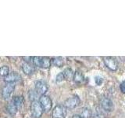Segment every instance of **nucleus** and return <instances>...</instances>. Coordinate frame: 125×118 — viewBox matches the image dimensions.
<instances>
[{
	"label": "nucleus",
	"instance_id": "f257e3e1",
	"mask_svg": "<svg viewBox=\"0 0 125 118\" xmlns=\"http://www.w3.org/2000/svg\"><path fill=\"white\" fill-rule=\"evenodd\" d=\"M32 64L40 68L48 69L51 65V59L49 57H32Z\"/></svg>",
	"mask_w": 125,
	"mask_h": 118
},
{
	"label": "nucleus",
	"instance_id": "f03ea898",
	"mask_svg": "<svg viewBox=\"0 0 125 118\" xmlns=\"http://www.w3.org/2000/svg\"><path fill=\"white\" fill-rule=\"evenodd\" d=\"M31 112L32 116L35 118H39L42 116L44 110L42 108V106L38 101H33L31 104Z\"/></svg>",
	"mask_w": 125,
	"mask_h": 118
},
{
	"label": "nucleus",
	"instance_id": "7ed1b4c3",
	"mask_svg": "<svg viewBox=\"0 0 125 118\" xmlns=\"http://www.w3.org/2000/svg\"><path fill=\"white\" fill-rule=\"evenodd\" d=\"M39 103H40L42 108L43 110L45 112H49L50 111L52 108V99L47 95H42L39 98Z\"/></svg>",
	"mask_w": 125,
	"mask_h": 118
},
{
	"label": "nucleus",
	"instance_id": "20e7f679",
	"mask_svg": "<svg viewBox=\"0 0 125 118\" xmlns=\"http://www.w3.org/2000/svg\"><path fill=\"white\" fill-rule=\"evenodd\" d=\"M34 90L38 95H45V94L48 91L49 86L44 80H37L34 83Z\"/></svg>",
	"mask_w": 125,
	"mask_h": 118
},
{
	"label": "nucleus",
	"instance_id": "39448f33",
	"mask_svg": "<svg viewBox=\"0 0 125 118\" xmlns=\"http://www.w3.org/2000/svg\"><path fill=\"white\" fill-rule=\"evenodd\" d=\"M81 103V100L79 97L77 95H73L71 97L68 98L67 99L65 100L64 102V106L67 109H74L77 107Z\"/></svg>",
	"mask_w": 125,
	"mask_h": 118
},
{
	"label": "nucleus",
	"instance_id": "423d86ee",
	"mask_svg": "<svg viewBox=\"0 0 125 118\" xmlns=\"http://www.w3.org/2000/svg\"><path fill=\"white\" fill-rule=\"evenodd\" d=\"M66 108L64 105L58 104L52 110V118H65L66 115Z\"/></svg>",
	"mask_w": 125,
	"mask_h": 118
},
{
	"label": "nucleus",
	"instance_id": "0eeeda50",
	"mask_svg": "<svg viewBox=\"0 0 125 118\" xmlns=\"http://www.w3.org/2000/svg\"><path fill=\"white\" fill-rule=\"evenodd\" d=\"M15 90V84L12 83H7V84L3 87L2 90V96L4 99H8L12 94L13 93Z\"/></svg>",
	"mask_w": 125,
	"mask_h": 118
},
{
	"label": "nucleus",
	"instance_id": "6e6552de",
	"mask_svg": "<svg viewBox=\"0 0 125 118\" xmlns=\"http://www.w3.org/2000/svg\"><path fill=\"white\" fill-rule=\"evenodd\" d=\"M105 65L111 71H116L118 69V63L115 59V58L113 57H105L104 58Z\"/></svg>",
	"mask_w": 125,
	"mask_h": 118
},
{
	"label": "nucleus",
	"instance_id": "1a4fd4ad",
	"mask_svg": "<svg viewBox=\"0 0 125 118\" xmlns=\"http://www.w3.org/2000/svg\"><path fill=\"white\" fill-rule=\"evenodd\" d=\"M100 104H101L102 108L106 112H111L113 110V109H114L113 102L108 98H105V97L102 98V99L100 100Z\"/></svg>",
	"mask_w": 125,
	"mask_h": 118
},
{
	"label": "nucleus",
	"instance_id": "9d476101",
	"mask_svg": "<svg viewBox=\"0 0 125 118\" xmlns=\"http://www.w3.org/2000/svg\"><path fill=\"white\" fill-rule=\"evenodd\" d=\"M20 80H21V75L16 72L10 73L8 76L4 78V81L6 83H12V84H14L15 82H18Z\"/></svg>",
	"mask_w": 125,
	"mask_h": 118
},
{
	"label": "nucleus",
	"instance_id": "9b49d317",
	"mask_svg": "<svg viewBox=\"0 0 125 118\" xmlns=\"http://www.w3.org/2000/svg\"><path fill=\"white\" fill-rule=\"evenodd\" d=\"M73 80L74 83L76 84H81L84 81V76L83 73L80 71H76L75 73H73Z\"/></svg>",
	"mask_w": 125,
	"mask_h": 118
},
{
	"label": "nucleus",
	"instance_id": "f8f14e48",
	"mask_svg": "<svg viewBox=\"0 0 125 118\" xmlns=\"http://www.w3.org/2000/svg\"><path fill=\"white\" fill-rule=\"evenodd\" d=\"M11 102H13L17 108H20V107H21L22 105L23 104V102H24V98H23V96H21V95L14 96L12 98Z\"/></svg>",
	"mask_w": 125,
	"mask_h": 118
},
{
	"label": "nucleus",
	"instance_id": "ddd939ff",
	"mask_svg": "<svg viewBox=\"0 0 125 118\" xmlns=\"http://www.w3.org/2000/svg\"><path fill=\"white\" fill-rule=\"evenodd\" d=\"M6 109H7L8 113H9L10 115L15 116L16 114H17V113L18 108L13 103V102H9V103L7 104V105H6Z\"/></svg>",
	"mask_w": 125,
	"mask_h": 118
},
{
	"label": "nucleus",
	"instance_id": "4468645a",
	"mask_svg": "<svg viewBox=\"0 0 125 118\" xmlns=\"http://www.w3.org/2000/svg\"><path fill=\"white\" fill-rule=\"evenodd\" d=\"M51 64H52L56 67H58V68H60V67L63 66L64 61L61 57H55L51 59Z\"/></svg>",
	"mask_w": 125,
	"mask_h": 118
},
{
	"label": "nucleus",
	"instance_id": "2eb2a0df",
	"mask_svg": "<svg viewBox=\"0 0 125 118\" xmlns=\"http://www.w3.org/2000/svg\"><path fill=\"white\" fill-rule=\"evenodd\" d=\"M22 69L26 75H31L34 71V67L31 64H27V63H23L22 65Z\"/></svg>",
	"mask_w": 125,
	"mask_h": 118
},
{
	"label": "nucleus",
	"instance_id": "dca6fc26",
	"mask_svg": "<svg viewBox=\"0 0 125 118\" xmlns=\"http://www.w3.org/2000/svg\"><path fill=\"white\" fill-rule=\"evenodd\" d=\"M73 73H74L70 68H66L63 72H62V74H63V76H64V79L67 80H72L73 77Z\"/></svg>",
	"mask_w": 125,
	"mask_h": 118
},
{
	"label": "nucleus",
	"instance_id": "f3484780",
	"mask_svg": "<svg viewBox=\"0 0 125 118\" xmlns=\"http://www.w3.org/2000/svg\"><path fill=\"white\" fill-rule=\"evenodd\" d=\"M92 111L91 109H89L88 108H83L81 110V117L82 118H91L92 117Z\"/></svg>",
	"mask_w": 125,
	"mask_h": 118
},
{
	"label": "nucleus",
	"instance_id": "a211bd4d",
	"mask_svg": "<svg viewBox=\"0 0 125 118\" xmlns=\"http://www.w3.org/2000/svg\"><path fill=\"white\" fill-rule=\"evenodd\" d=\"M10 73V68L7 65H3L0 68V76L5 78Z\"/></svg>",
	"mask_w": 125,
	"mask_h": 118
},
{
	"label": "nucleus",
	"instance_id": "6ab92c4d",
	"mask_svg": "<svg viewBox=\"0 0 125 118\" xmlns=\"http://www.w3.org/2000/svg\"><path fill=\"white\" fill-rule=\"evenodd\" d=\"M38 94H37V92L35 91V90H31L30 91L28 92V97L30 98V99L31 100V102H33V101H37V100H36V98H38Z\"/></svg>",
	"mask_w": 125,
	"mask_h": 118
},
{
	"label": "nucleus",
	"instance_id": "aec40b11",
	"mask_svg": "<svg viewBox=\"0 0 125 118\" xmlns=\"http://www.w3.org/2000/svg\"><path fill=\"white\" fill-rule=\"evenodd\" d=\"M64 80H65V79H64L63 74H62V72L58 73L56 75V83H60L62 81H63Z\"/></svg>",
	"mask_w": 125,
	"mask_h": 118
},
{
	"label": "nucleus",
	"instance_id": "412c9836",
	"mask_svg": "<svg viewBox=\"0 0 125 118\" xmlns=\"http://www.w3.org/2000/svg\"><path fill=\"white\" fill-rule=\"evenodd\" d=\"M95 84L97 85H101L102 84H103V79H102L101 77L99 76H96L95 79Z\"/></svg>",
	"mask_w": 125,
	"mask_h": 118
},
{
	"label": "nucleus",
	"instance_id": "4be33fe9",
	"mask_svg": "<svg viewBox=\"0 0 125 118\" xmlns=\"http://www.w3.org/2000/svg\"><path fill=\"white\" fill-rule=\"evenodd\" d=\"M120 89L121 90V92L125 94V80L121 83V84L120 86Z\"/></svg>",
	"mask_w": 125,
	"mask_h": 118
},
{
	"label": "nucleus",
	"instance_id": "5701e85b",
	"mask_svg": "<svg viewBox=\"0 0 125 118\" xmlns=\"http://www.w3.org/2000/svg\"><path fill=\"white\" fill-rule=\"evenodd\" d=\"M72 118H82L81 117V115H79V114H74V115H73Z\"/></svg>",
	"mask_w": 125,
	"mask_h": 118
}]
</instances>
